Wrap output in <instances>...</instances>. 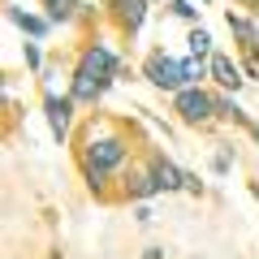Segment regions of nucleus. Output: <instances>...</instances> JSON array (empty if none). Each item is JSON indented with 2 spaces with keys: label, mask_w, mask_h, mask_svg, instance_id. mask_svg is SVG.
I'll return each instance as SVG.
<instances>
[{
  "label": "nucleus",
  "mask_w": 259,
  "mask_h": 259,
  "mask_svg": "<svg viewBox=\"0 0 259 259\" xmlns=\"http://www.w3.org/2000/svg\"><path fill=\"white\" fill-rule=\"evenodd\" d=\"M22 56H26V65H30V69H39V65H44V56H39V48H35V44H26V48H22Z\"/></svg>",
  "instance_id": "obj_17"
},
{
  "label": "nucleus",
  "mask_w": 259,
  "mask_h": 259,
  "mask_svg": "<svg viewBox=\"0 0 259 259\" xmlns=\"http://www.w3.org/2000/svg\"><path fill=\"white\" fill-rule=\"evenodd\" d=\"M143 259H164V250H160V246H147V250H143Z\"/></svg>",
  "instance_id": "obj_18"
},
{
  "label": "nucleus",
  "mask_w": 259,
  "mask_h": 259,
  "mask_svg": "<svg viewBox=\"0 0 259 259\" xmlns=\"http://www.w3.org/2000/svg\"><path fill=\"white\" fill-rule=\"evenodd\" d=\"M74 108L78 104L69 100V95H44V112H48V125H52L56 139H69V125H74Z\"/></svg>",
  "instance_id": "obj_5"
},
{
  "label": "nucleus",
  "mask_w": 259,
  "mask_h": 259,
  "mask_svg": "<svg viewBox=\"0 0 259 259\" xmlns=\"http://www.w3.org/2000/svg\"><path fill=\"white\" fill-rule=\"evenodd\" d=\"M242 52H246V74L259 78V48H242Z\"/></svg>",
  "instance_id": "obj_16"
},
{
  "label": "nucleus",
  "mask_w": 259,
  "mask_h": 259,
  "mask_svg": "<svg viewBox=\"0 0 259 259\" xmlns=\"http://www.w3.org/2000/svg\"><path fill=\"white\" fill-rule=\"evenodd\" d=\"M173 112L186 121V125H207V121L216 117V95H207L203 87H177Z\"/></svg>",
  "instance_id": "obj_3"
},
{
  "label": "nucleus",
  "mask_w": 259,
  "mask_h": 259,
  "mask_svg": "<svg viewBox=\"0 0 259 259\" xmlns=\"http://www.w3.org/2000/svg\"><path fill=\"white\" fill-rule=\"evenodd\" d=\"M108 9H112V18H117V26L134 35V30L143 26V18H147V0H108Z\"/></svg>",
  "instance_id": "obj_7"
},
{
  "label": "nucleus",
  "mask_w": 259,
  "mask_h": 259,
  "mask_svg": "<svg viewBox=\"0 0 259 259\" xmlns=\"http://www.w3.org/2000/svg\"><path fill=\"white\" fill-rule=\"evenodd\" d=\"M168 13H173V18H186V22L199 18V9H194L190 0H173V5H168Z\"/></svg>",
  "instance_id": "obj_15"
},
{
  "label": "nucleus",
  "mask_w": 259,
  "mask_h": 259,
  "mask_svg": "<svg viewBox=\"0 0 259 259\" xmlns=\"http://www.w3.org/2000/svg\"><path fill=\"white\" fill-rule=\"evenodd\" d=\"M182 78H186V87H199L207 78V56H190V61H182Z\"/></svg>",
  "instance_id": "obj_12"
},
{
  "label": "nucleus",
  "mask_w": 259,
  "mask_h": 259,
  "mask_svg": "<svg viewBox=\"0 0 259 259\" xmlns=\"http://www.w3.org/2000/svg\"><path fill=\"white\" fill-rule=\"evenodd\" d=\"M246 5H259V0H246Z\"/></svg>",
  "instance_id": "obj_20"
},
{
  "label": "nucleus",
  "mask_w": 259,
  "mask_h": 259,
  "mask_svg": "<svg viewBox=\"0 0 259 259\" xmlns=\"http://www.w3.org/2000/svg\"><path fill=\"white\" fill-rule=\"evenodd\" d=\"M151 194H160L151 164H147V168H134V173H130V182H125V199H151Z\"/></svg>",
  "instance_id": "obj_9"
},
{
  "label": "nucleus",
  "mask_w": 259,
  "mask_h": 259,
  "mask_svg": "<svg viewBox=\"0 0 259 259\" xmlns=\"http://www.w3.org/2000/svg\"><path fill=\"white\" fill-rule=\"evenodd\" d=\"M44 9H48V22H69L78 13V0H44Z\"/></svg>",
  "instance_id": "obj_13"
},
{
  "label": "nucleus",
  "mask_w": 259,
  "mask_h": 259,
  "mask_svg": "<svg viewBox=\"0 0 259 259\" xmlns=\"http://www.w3.org/2000/svg\"><path fill=\"white\" fill-rule=\"evenodd\" d=\"M207 78H212L216 87H225V91H238L246 78H242V65H233V56L225 52H212L207 56Z\"/></svg>",
  "instance_id": "obj_6"
},
{
  "label": "nucleus",
  "mask_w": 259,
  "mask_h": 259,
  "mask_svg": "<svg viewBox=\"0 0 259 259\" xmlns=\"http://www.w3.org/2000/svg\"><path fill=\"white\" fill-rule=\"evenodd\" d=\"M143 74H147V82L160 87V91H177V87H186V78H182V61H173L168 52H151L147 65H143Z\"/></svg>",
  "instance_id": "obj_4"
},
{
  "label": "nucleus",
  "mask_w": 259,
  "mask_h": 259,
  "mask_svg": "<svg viewBox=\"0 0 259 259\" xmlns=\"http://www.w3.org/2000/svg\"><path fill=\"white\" fill-rule=\"evenodd\" d=\"M130 156L125 139H117V134H108V130H91L87 134V147H82V177L91 190H100L104 177L112 173V168H121Z\"/></svg>",
  "instance_id": "obj_2"
},
{
  "label": "nucleus",
  "mask_w": 259,
  "mask_h": 259,
  "mask_svg": "<svg viewBox=\"0 0 259 259\" xmlns=\"http://www.w3.org/2000/svg\"><path fill=\"white\" fill-rule=\"evenodd\" d=\"M9 22H13V26H22L30 39H44L48 35V18H35V13L18 9V5H9Z\"/></svg>",
  "instance_id": "obj_10"
},
{
  "label": "nucleus",
  "mask_w": 259,
  "mask_h": 259,
  "mask_svg": "<svg viewBox=\"0 0 259 259\" xmlns=\"http://www.w3.org/2000/svg\"><path fill=\"white\" fill-rule=\"evenodd\" d=\"M0 87H5V74H0Z\"/></svg>",
  "instance_id": "obj_19"
},
{
  "label": "nucleus",
  "mask_w": 259,
  "mask_h": 259,
  "mask_svg": "<svg viewBox=\"0 0 259 259\" xmlns=\"http://www.w3.org/2000/svg\"><path fill=\"white\" fill-rule=\"evenodd\" d=\"M229 30L242 39V48H259V26L246 18H238V13H229Z\"/></svg>",
  "instance_id": "obj_11"
},
{
  "label": "nucleus",
  "mask_w": 259,
  "mask_h": 259,
  "mask_svg": "<svg viewBox=\"0 0 259 259\" xmlns=\"http://www.w3.org/2000/svg\"><path fill=\"white\" fill-rule=\"evenodd\" d=\"M186 44H190V56H212V35H207V30H199V26H194Z\"/></svg>",
  "instance_id": "obj_14"
},
{
  "label": "nucleus",
  "mask_w": 259,
  "mask_h": 259,
  "mask_svg": "<svg viewBox=\"0 0 259 259\" xmlns=\"http://www.w3.org/2000/svg\"><path fill=\"white\" fill-rule=\"evenodd\" d=\"M203 5H207V0H203Z\"/></svg>",
  "instance_id": "obj_21"
},
{
  "label": "nucleus",
  "mask_w": 259,
  "mask_h": 259,
  "mask_svg": "<svg viewBox=\"0 0 259 259\" xmlns=\"http://www.w3.org/2000/svg\"><path fill=\"white\" fill-rule=\"evenodd\" d=\"M121 74V61L117 52H112L108 44H87L82 56H78V69H74V87H69V100L78 104V108H91L95 100H100L104 91H108V82Z\"/></svg>",
  "instance_id": "obj_1"
},
{
  "label": "nucleus",
  "mask_w": 259,
  "mask_h": 259,
  "mask_svg": "<svg viewBox=\"0 0 259 259\" xmlns=\"http://www.w3.org/2000/svg\"><path fill=\"white\" fill-rule=\"evenodd\" d=\"M151 173H156V186L160 190H186V173L164 156H151Z\"/></svg>",
  "instance_id": "obj_8"
}]
</instances>
